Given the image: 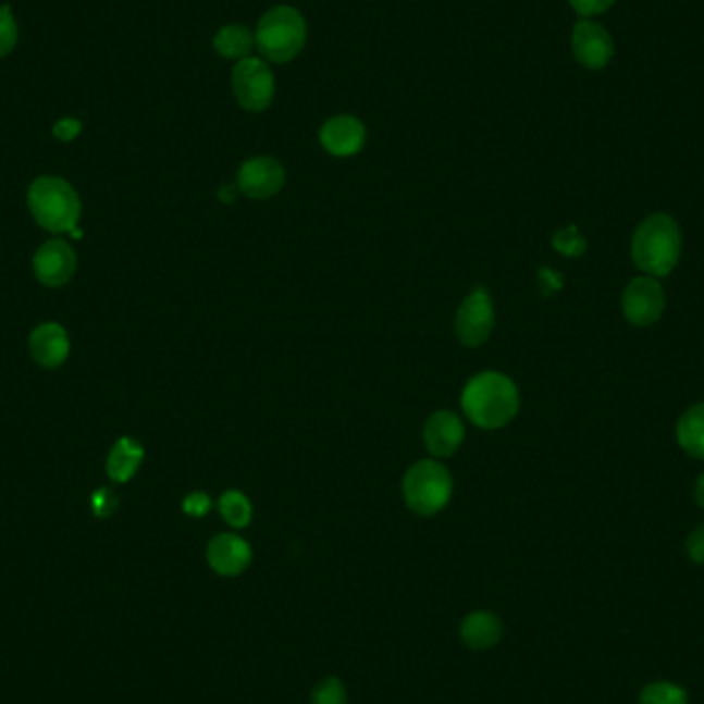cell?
<instances>
[{
    "label": "cell",
    "mask_w": 704,
    "mask_h": 704,
    "mask_svg": "<svg viewBox=\"0 0 704 704\" xmlns=\"http://www.w3.org/2000/svg\"><path fill=\"white\" fill-rule=\"evenodd\" d=\"M17 44V23L11 15L9 4L0 7V58L7 57Z\"/></svg>",
    "instance_id": "24"
},
{
    "label": "cell",
    "mask_w": 704,
    "mask_h": 704,
    "mask_svg": "<svg viewBox=\"0 0 704 704\" xmlns=\"http://www.w3.org/2000/svg\"><path fill=\"white\" fill-rule=\"evenodd\" d=\"M686 551L694 563H704V523L688 535Z\"/></svg>",
    "instance_id": "28"
},
{
    "label": "cell",
    "mask_w": 704,
    "mask_h": 704,
    "mask_svg": "<svg viewBox=\"0 0 704 704\" xmlns=\"http://www.w3.org/2000/svg\"><path fill=\"white\" fill-rule=\"evenodd\" d=\"M346 701H348V694H346L343 680L332 676L313 688L309 704H346Z\"/></svg>",
    "instance_id": "23"
},
{
    "label": "cell",
    "mask_w": 704,
    "mask_h": 704,
    "mask_svg": "<svg viewBox=\"0 0 704 704\" xmlns=\"http://www.w3.org/2000/svg\"><path fill=\"white\" fill-rule=\"evenodd\" d=\"M367 131L355 115H334L320 131V143L334 157H350L361 151Z\"/></svg>",
    "instance_id": "13"
},
{
    "label": "cell",
    "mask_w": 704,
    "mask_h": 704,
    "mask_svg": "<svg viewBox=\"0 0 704 704\" xmlns=\"http://www.w3.org/2000/svg\"><path fill=\"white\" fill-rule=\"evenodd\" d=\"M256 48L268 62H291L299 57L307 41V23L293 7H274L256 27Z\"/></svg>",
    "instance_id": "3"
},
{
    "label": "cell",
    "mask_w": 704,
    "mask_h": 704,
    "mask_svg": "<svg viewBox=\"0 0 704 704\" xmlns=\"http://www.w3.org/2000/svg\"><path fill=\"white\" fill-rule=\"evenodd\" d=\"M676 433L678 443L688 456L704 459V402L686 410Z\"/></svg>",
    "instance_id": "19"
},
{
    "label": "cell",
    "mask_w": 704,
    "mask_h": 704,
    "mask_svg": "<svg viewBox=\"0 0 704 704\" xmlns=\"http://www.w3.org/2000/svg\"><path fill=\"white\" fill-rule=\"evenodd\" d=\"M459 634L466 647L486 651L498 645L503 639V622L491 612H474L464 618Z\"/></svg>",
    "instance_id": "16"
},
{
    "label": "cell",
    "mask_w": 704,
    "mask_h": 704,
    "mask_svg": "<svg viewBox=\"0 0 704 704\" xmlns=\"http://www.w3.org/2000/svg\"><path fill=\"white\" fill-rule=\"evenodd\" d=\"M553 246L556 251H560L563 256H569V258H579L585 254L588 249V242L585 237L579 233L577 227H567L563 231H558L554 235Z\"/></svg>",
    "instance_id": "22"
},
{
    "label": "cell",
    "mask_w": 704,
    "mask_h": 704,
    "mask_svg": "<svg viewBox=\"0 0 704 704\" xmlns=\"http://www.w3.org/2000/svg\"><path fill=\"white\" fill-rule=\"evenodd\" d=\"M219 511L231 528H246L251 521V503L239 491H229L219 501Z\"/></svg>",
    "instance_id": "20"
},
{
    "label": "cell",
    "mask_w": 704,
    "mask_h": 704,
    "mask_svg": "<svg viewBox=\"0 0 704 704\" xmlns=\"http://www.w3.org/2000/svg\"><path fill=\"white\" fill-rule=\"evenodd\" d=\"M569 2L581 20H590L593 15L606 13L616 0H569Z\"/></svg>",
    "instance_id": "25"
},
{
    "label": "cell",
    "mask_w": 704,
    "mask_h": 704,
    "mask_svg": "<svg viewBox=\"0 0 704 704\" xmlns=\"http://www.w3.org/2000/svg\"><path fill=\"white\" fill-rule=\"evenodd\" d=\"M29 210L39 225L52 233H71L81 217L75 188L62 177H38L27 194Z\"/></svg>",
    "instance_id": "4"
},
{
    "label": "cell",
    "mask_w": 704,
    "mask_h": 704,
    "mask_svg": "<svg viewBox=\"0 0 704 704\" xmlns=\"http://www.w3.org/2000/svg\"><path fill=\"white\" fill-rule=\"evenodd\" d=\"M71 350L69 334L60 324H41L36 328L29 336V353L34 361L46 367V369H57L62 362L66 361Z\"/></svg>",
    "instance_id": "14"
},
{
    "label": "cell",
    "mask_w": 704,
    "mask_h": 704,
    "mask_svg": "<svg viewBox=\"0 0 704 704\" xmlns=\"http://www.w3.org/2000/svg\"><path fill=\"white\" fill-rule=\"evenodd\" d=\"M495 328V305L484 286H477L459 305L456 334L464 346H480Z\"/></svg>",
    "instance_id": "7"
},
{
    "label": "cell",
    "mask_w": 704,
    "mask_h": 704,
    "mask_svg": "<svg viewBox=\"0 0 704 704\" xmlns=\"http://www.w3.org/2000/svg\"><path fill=\"white\" fill-rule=\"evenodd\" d=\"M231 87L237 103L248 112H264L274 99L276 83L267 60L244 58L231 73Z\"/></svg>",
    "instance_id": "6"
},
{
    "label": "cell",
    "mask_w": 704,
    "mask_h": 704,
    "mask_svg": "<svg viewBox=\"0 0 704 704\" xmlns=\"http://www.w3.org/2000/svg\"><path fill=\"white\" fill-rule=\"evenodd\" d=\"M402 491L412 514L431 517L443 511L449 503L454 482L445 466L435 459H422L406 472Z\"/></svg>",
    "instance_id": "5"
},
{
    "label": "cell",
    "mask_w": 704,
    "mask_h": 704,
    "mask_svg": "<svg viewBox=\"0 0 704 704\" xmlns=\"http://www.w3.org/2000/svg\"><path fill=\"white\" fill-rule=\"evenodd\" d=\"M207 560L212 571L223 577H237L248 569L251 548L244 538L235 533H219L210 540Z\"/></svg>",
    "instance_id": "12"
},
{
    "label": "cell",
    "mask_w": 704,
    "mask_h": 704,
    "mask_svg": "<svg viewBox=\"0 0 704 704\" xmlns=\"http://www.w3.org/2000/svg\"><path fill=\"white\" fill-rule=\"evenodd\" d=\"M694 496H696V503L704 509V474L696 482V493H694Z\"/></svg>",
    "instance_id": "32"
},
{
    "label": "cell",
    "mask_w": 704,
    "mask_h": 704,
    "mask_svg": "<svg viewBox=\"0 0 704 704\" xmlns=\"http://www.w3.org/2000/svg\"><path fill=\"white\" fill-rule=\"evenodd\" d=\"M641 704H688V696L678 684L653 682L643 688Z\"/></svg>",
    "instance_id": "21"
},
{
    "label": "cell",
    "mask_w": 704,
    "mask_h": 704,
    "mask_svg": "<svg viewBox=\"0 0 704 704\" xmlns=\"http://www.w3.org/2000/svg\"><path fill=\"white\" fill-rule=\"evenodd\" d=\"M91 503H94V514L97 517H110L118 509V496L108 489H99L91 498Z\"/></svg>",
    "instance_id": "26"
},
{
    "label": "cell",
    "mask_w": 704,
    "mask_h": 704,
    "mask_svg": "<svg viewBox=\"0 0 704 704\" xmlns=\"http://www.w3.org/2000/svg\"><path fill=\"white\" fill-rule=\"evenodd\" d=\"M461 408L477 427L501 429L511 422L519 410L517 385L503 373H478L464 387Z\"/></svg>",
    "instance_id": "1"
},
{
    "label": "cell",
    "mask_w": 704,
    "mask_h": 704,
    "mask_svg": "<svg viewBox=\"0 0 704 704\" xmlns=\"http://www.w3.org/2000/svg\"><path fill=\"white\" fill-rule=\"evenodd\" d=\"M538 283H540V291L542 295H554L556 291L563 288V276L556 274L553 268H542L538 274Z\"/></svg>",
    "instance_id": "29"
},
{
    "label": "cell",
    "mask_w": 704,
    "mask_h": 704,
    "mask_svg": "<svg viewBox=\"0 0 704 704\" xmlns=\"http://www.w3.org/2000/svg\"><path fill=\"white\" fill-rule=\"evenodd\" d=\"M75 268V251L62 239L44 244L34 256V272L41 285H66L73 279Z\"/></svg>",
    "instance_id": "11"
},
{
    "label": "cell",
    "mask_w": 704,
    "mask_h": 704,
    "mask_svg": "<svg viewBox=\"0 0 704 704\" xmlns=\"http://www.w3.org/2000/svg\"><path fill=\"white\" fill-rule=\"evenodd\" d=\"M666 307V295L653 276H639L630 281L622 293V311L630 324H655Z\"/></svg>",
    "instance_id": "8"
},
{
    "label": "cell",
    "mask_w": 704,
    "mask_h": 704,
    "mask_svg": "<svg viewBox=\"0 0 704 704\" xmlns=\"http://www.w3.org/2000/svg\"><path fill=\"white\" fill-rule=\"evenodd\" d=\"M237 184L235 186H223L221 190H219V198L223 200V202H227V205H231L233 200H235V196H237Z\"/></svg>",
    "instance_id": "31"
},
{
    "label": "cell",
    "mask_w": 704,
    "mask_h": 704,
    "mask_svg": "<svg viewBox=\"0 0 704 704\" xmlns=\"http://www.w3.org/2000/svg\"><path fill=\"white\" fill-rule=\"evenodd\" d=\"M210 511V496L207 493H192L184 498V514L202 517Z\"/></svg>",
    "instance_id": "27"
},
{
    "label": "cell",
    "mask_w": 704,
    "mask_h": 704,
    "mask_svg": "<svg viewBox=\"0 0 704 704\" xmlns=\"http://www.w3.org/2000/svg\"><path fill=\"white\" fill-rule=\"evenodd\" d=\"M81 133V122L75 118H64L54 126V136L58 140H73Z\"/></svg>",
    "instance_id": "30"
},
{
    "label": "cell",
    "mask_w": 704,
    "mask_h": 704,
    "mask_svg": "<svg viewBox=\"0 0 704 704\" xmlns=\"http://www.w3.org/2000/svg\"><path fill=\"white\" fill-rule=\"evenodd\" d=\"M145 457V449L138 441L122 437L108 456V477L114 482H128L136 474L140 461Z\"/></svg>",
    "instance_id": "17"
},
{
    "label": "cell",
    "mask_w": 704,
    "mask_h": 704,
    "mask_svg": "<svg viewBox=\"0 0 704 704\" xmlns=\"http://www.w3.org/2000/svg\"><path fill=\"white\" fill-rule=\"evenodd\" d=\"M212 46H214V52L223 58L244 60L251 54L256 38L246 25H225L217 32Z\"/></svg>",
    "instance_id": "18"
},
{
    "label": "cell",
    "mask_w": 704,
    "mask_h": 704,
    "mask_svg": "<svg viewBox=\"0 0 704 704\" xmlns=\"http://www.w3.org/2000/svg\"><path fill=\"white\" fill-rule=\"evenodd\" d=\"M572 54L583 69L602 71L614 57V39L600 23L581 20L572 27Z\"/></svg>",
    "instance_id": "9"
},
{
    "label": "cell",
    "mask_w": 704,
    "mask_h": 704,
    "mask_svg": "<svg viewBox=\"0 0 704 704\" xmlns=\"http://www.w3.org/2000/svg\"><path fill=\"white\" fill-rule=\"evenodd\" d=\"M461 441H464V422L454 412L441 410L427 420L424 445L433 456H454Z\"/></svg>",
    "instance_id": "15"
},
{
    "label": "cell",
    "mask_w": 704,
    "mask_h": 704,
    "mask_svg": "<svg viewBox=\"0 0 704 704\" xmlns=\"http://www.w3.org/2000/svg\"><path fill=\"white\" fill-rule=\"evenodd\" d=\"M680 254L682 233L669 214H651L634 231L632 260L649 276H667L678 267Z\"/></svg>",
    "instance_id": "2"
},
{
    "label": "cell",
    "mask_w": 704,
    "mask_h": 704,
    "mask_svg": "<svg viewBox=\"0 0 704 704\" xmlns=\"http://www.w3.org/2000/svg\"><path fill=\"white\" fill-rule=\"evenodd\" d=\"M285 168L274 157H251L237 172V188L254 200H267L285 186Z\"/></svg>",
    "instance_id": "10"
}]
</instances>
